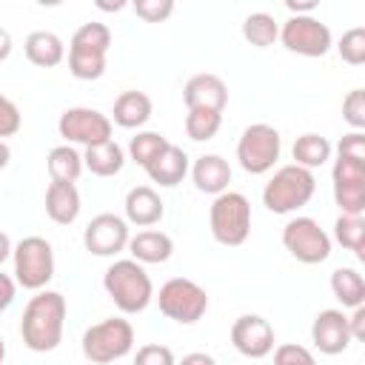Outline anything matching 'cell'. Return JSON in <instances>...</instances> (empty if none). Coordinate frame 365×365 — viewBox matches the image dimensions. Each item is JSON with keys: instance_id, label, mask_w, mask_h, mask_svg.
Masks as SVG:
<instances>
[{"instance_id": "1", "label": "cell", "mask_w": 365, "mask_h": 365, "mask_svg": "<svg viewBox=\"0 0 365 365\" xmlns=\"http://www.w3.org/2000/svg\"><path fill=\"white\" fill-rule=\"evenodd\" d=\"M66 297L60 291H37L20 317V336L23 345L34 354H46L54 351L63 342V325H66Z\"/></svg>"}, {"instance_id": "2", "label": "cell", "mask_w": 365, "mask_h": 365, "mask_svg": "<svg viewBox=\"0 0 365 365\" xmlns=\"http://www.w3.org/2000/svg\"><path fill=\"white\" fill-rule=\"evenodd\" d=\"M103 288L123 314H140L154 299V282L134 259H114L103 274Z\"/></svg>"}, {"instance_id": "3", "label": "cell", "mask_w": 365, "mask_h": 365, "mask_svg": "<svg viewBox=\"0 0 365 365\" xmlns=\"http://www.w3.org/2000/svg\"><path fill=\"white\" fill-rule=\"evenodd\" d=\"M111 48V29L106 23H83L68 43V71L77 80H100L106 74V54Z\"/></svg>"}, {"instance_id": "4", "label": "cell", "mask_w": 365, "mask_h": 365, "mask_svg": "<svg viewBox=\"0 0 365 365\" xmlns=\"http://www.w3.org/2000/svg\"><path fill=\"white\" fill-rule=\"evenodd\" d=\"M317 191V180L314 171L299 168V165H282L274 171V177L265 182L262 188V205L271 214H294L302 205L311 202Z\"/></svg>"}, {"instance_id": "5", "label": "cell", "mask_w": 365, "mask_h": 365, "mask_svg": "<svg viewBox=\"0 0 365 365\" xmlns=\"http://www.w3.org/2000/svg\"><path fill=\"white\" fill-rule=\"evenodd\" d=\"M208 225H211V237L220 245H228V248L242 245L251 234V202H248V197L240 194V191L217 194L211 208H208Z\"/></svg>"}, {"instance_id": "6", "label": "cell", "mask_w": 365, "mask_h": 365, "mask_svg": "<svg viewBox=\"0 0 365 365\" xmlns=\"http://www.w3.org/2000/svg\"><path fill=\"white\" fill-rule=\"evenodd\" d=\"M83 356L94 365H108L131 354L134 348V328L123 317H108L83 334Z\"/></svg>"}, {"instance_id": "7", "label": "cell", "mask_w": 365, "mask_h": 365, "mask_svg": "<svg viewBox=\"0 0 365 365\" xmlns=\"http://www.w3.org/2000/svg\"><path fill=\"white\" fill-rule=\"evenodd\" d=\"M11 262L14 282L26 291H43L54 277V251L43 237H23L11 251Z\"/></svg>"}, {"instance_id": "8", "label": "cell", "mask_w": 365, "mask_h": 365, "mask_svg": "<svg viewBox=\"0 0 365 365\" xmlns=\"http://www.w3.org/2000/svg\"><path fill=\"white\" fill-rule=\"evenodd\" d=\"M282 154V137L268 123H251L237 140V160L248 174H265Z\"/></svg>"}, {"instance_id": "9", "label": "cell", "mask_w": 365, "mask_h": 365, "mask_svg": "<svg viewBox=\"0 0 365 365\" xmlns=\"http://www.w3.org/2000/svg\"><path fill=\"white\" fill-rule=\"evenodd\" d=\"M157 302H160V311L180 325H194L208 311L205 288L197 285L194 279H185V277H174V279L163 282Z\"/></svg>"}, {"instance_id": "10", "label": "cell", "mask_w": 365, "mask_h": 365, "mask_svg": "<svg viewBox=\"0 0 365 365\" xmlns=\"http://www.w3.org/2000/svg\"><path fill=\"white\" fill-rule=\"evenodd\" d=\"M285 251L302 265H319L331 257V237L314 217H294L282 228Z\"/></svg>"}, {"instance_id": "11", "label": "cell", "mask_w": 365, "mask_h": 365, "mask_svg": "<svg viewBox=\"0 0 365 365\" xmlns=\"http://www.w3.org/2000/svg\"><path fill=\"white\" fill-rule=\"evenodd\" d=\"M279 40L288 51L302 54V57H325L328 48L334 46L331 29L317 20L314 14H299V17H288L279 26Z\"/></svg>"}, {"instance_id": "12", "label": "cell", "mask_w": 365, "mask_h": 365, "mask_svg": "<svg viewBox=\"0 0 365 365\" xmlns=\"http://www.w3.org/2000/svg\"><path fill=\"white\" fill-rule=\"evenodd\" d=\"M57 131L68 145H103L111 140V120L106 114H100L97 108H86V106H74L66 108L57 120Z\"/></svg>"}, {"instance_id": "13", "label": "cell", "mask_w": 365, "mask_h": 365, "mask_svg": "<svg viewBox=\"0 0 365 365\" xmlns=\"http://www.w3.org/2000/svg\"><path fill=\"white\" fill-rule=\"evenodd\" d=\"M331 182H334V200L339 211L348 217H362L365 214V160L336 154L331 168Z\"/></svg>"}, {"instance_id": "14", "label": "cell", "mask_w": 365, "mask_h": 365, "mask_svg": "<svg viewBox=\"0 0 365 365\" xmlns=\"http://www.w3.org/2000/svg\"><path fill=\"white\" fill-rule=\"evenodd\" d=\"M131 234H128V222L120 214H97L86 231H83V245L86 251H91L94 257H114L128 245Z\"/></svg>"}, {"instance_id": "15", "label": "cell", "mask_w": 365, "mask_h": 365, "mask_svg": "<svg viewBox=\"0 0 365 365\" xmlns=\"http://www.w3.org/2000/svg\"><path fill=\"white\" fill-rule=\"evenodd\" d=\"M231 342L242 356L262 359L274 351V328L259 314H242L231 325Z\"/></svg>"}, {"instance_id": "16", "label": "cell", "mask_w": 365, "mask_h": 365, "mask_svg": "<svg viewBox=\"0 0 365 365\" xmlns=\"http://www.w3.org/2000/svg\"><path fill=\"white\" fill-rule=\"evenodd\" d=\"M311 342L317 345L319 354H328V356L342 354L354 342L351 331H348V317L339 308L319 311L314 317V325H311Z\"/></svg>"}, {"instance_id": "17", "label": "cell", "mask_w": 365, "mask_h": 365, "mask_svg": "<svg viewBox=\"0 0 365 365\" xmlns=\"http://www.w3.org/2000/svg\"><path fill=\"white\" fill-rule=\"evenodd\" d=\"M182 103H185L188 111H191V108H205V111L222 114V108H225V103H228V86H225V80L217 77V74H208V71L194 74V77L182 86Z\"/></svg>"}, {"instance_id": "18", "label": "cell", "mask_w": 365, "mask_h": 365, "mask_svg": "<svg viewBox=\"0 0 365 365\" xmlns=\"http://www.w3.org/2000/svg\"><path fill=\"white\" fill-rule=\"evenodd\" d=\"M125 222L137 225V228H151L163 220L165 214V202L160 200V194L151 185H137L125 194Z\"/></svg>"}, {"instance_id": "19", "label": "cell", "mask_w": 365, "mask_h": 365, "mask_svg": "<svg viewBox=\"0 0 365 365\" xmlns=\"http://www.w3.org/2000/svg\"><path fill=\"white\" fill-rule=\"evenodd\" d=\"M191 180L197 185V191L202 194H222L228 191V182H231V165L225 157L220 154H202L194 160L191 165Z\"/></svg>"}, {"instance_id": "20", "label": "cell", "mask_w": 365, "mask_h": 365, "mask_svg": "<svg viewBox=\"0 0 365 365\" xmlns=\"http://www.w3.org/2000/svg\"><path fill=\"white\" fill-rule=\"evenodd\" d=\"M128 254L134 262L140 265H154V262H165L171 254H174V242L165 231H157V228H145V231H137L131 240H128Z\"/></svg>"}, {"instance_id": "21", "label": "cell", "mask_w": 365, "mask_h": 365, "mask_svg": "<svg viewBox=\"0 0 365 365\" xmlns=\"http://www.w3.org/2000/svg\"><path fill=\"white\" fill-rule=\"evenodd\" d=\"M80 191L74 182H48L46 188V214L57 225H71L80 217Z\"/></svg>"}, {"instance_id": "22", "label": "cell", "mask_w": 365, "mask_h": 365, "mask_svg": "<svg viewBox=\"0 0 365 365\" xmlns=\"http://www.w3.org/2000/svg\"><path fill=\"white\" fill-rule=\"evenodd\" d=\"M145 174H148V180L157 182L160 188H174V185H180V182L185 180V174H188V154H185L180 145L168 143V148L145 168Z\"/></svg>"}, {"instance_id": "23", "label": "cell", "mask_w": 365, "mask_h": 365, "mask_svg": "<svg viewBox=\"0 0 365 365\" xmlns=\"http://www.w3.org/2000/svg\"><path fill=\"white\" fill-rule=\"evenodd\" d=\"M23 51H26V60H29L31 66H40V68H54V66H60L63 57H66L63 40H60L54 31H46V29L31 31V34L26 37V43H23Z\"/></svg>"}, {"instance_id": "24", "label": "cell", "mask_w": 365, "mask_h": 365, "mask_svg": "<svg viewBox=\"0 0 365 365\" xmlns=\"http://www.w3.org/2000/svg\"><path fill=\"white\" fill-rule=\"evenodd\" d=\"M151 117V97L145 91H123L117 100H114V108H111V117L120 128H140L145 125Z\"/></svg>"}, {"instance_id": "25", "label": "cell", "mask_w": 365, "mask_h": 365, "mask_svg": "<svg viewBox=\"0 0 365 365\" xmlns=\"http://www.w3.org/2000/svg\"><path fill=\"white\" fill-rule=\"evenodd\" d=\"M123 165H125V151L114 140L83 151V168H88L94 177H114L123 171Z\"/></svg>"}, {"instance_id": "26", "label": "cell", "mask_w": 365, "mask_h": 365, "mask_svg": "<svg viewBox=\"0 0 365 365\" xmlns=\"http://www.w3.org/2000/svg\"><path fill=\"white\" fill-rule=\"evenodd\" d=\"M331 151H334V145L328 143V137L314 134V131L299 134V137L294 140V148H291V154H294V165L308 168V171L325 165V163L331 160Z\"/></svg>"}, {"instance_id": "27", "label": "cell", "mask_w": 365, "mask_h": 365, "mask_svg": "<svg viewBox=\"0 0 365 365\" xmlns=\"http://www.w3.org/2000/svg\"><path fill=\"white\" fill-rule=\"evenodd\" d=\"M46 165H48L51 182H77V177L83 174V154L74 145L63 143L48 151Z\"/></svg>"}, {"instance_id": "28", "label": "cell", "mask_w": 365, "mask_h": 365, "mask_svg": "<svg viewBox=\"0 0 365 365\" xmlns=\"http://www.w3.org/2000/svg\"><path fill=\"white\" fill-rule=\"evenodd\" d=\"M331 291L342 302V308L365 305V279L356 268H336L331 274Z\"/></svg>"}, {"instance_id": "29", "label": "cell", "mask_w": 365, "mask_h": 365, "mask_svg": "<svg viewBox=\"0 0 365 365\" xmlns=\"http://www.w3.org/2000/svg\"><path fill=\"white\" fill-rule=\"evenodd\" d=\"M242 37L257 48H268L279 40V23L268 11H254L242 20Z\"/></svg>"}, {"instance_id": "30", "label": "cell", "mask_w": 365, "mask_h": 365, "mask_svg": "<svg viewBox=\"0 0 365 365\" xmlns=\"http://www.w3.org/2000/svg\"><path fill=\"white\" fill-rule=\"evenodd\" d=\"M165 148H168V140H165L160 131H137V134L131 137V143H128V157H131L137 165L148 168Z\"/></svg>"}, {"instance_id": "31", "label": "cell", "mask_w": 365, "mask_h": 365, "mask_svg": "<svg viewBox=\"0 0 365 365\" xmlns=\"http://www.w3.org/2000/svg\"><path fill=\"white\" fill-rule=\"evenodd\" d=\"M334 240L362 259L365 257V220L362 217L339 214L336 222H334Z\"/></svg>"}, {"instance_id": "32", "label": "cell", "mask_w": 365, "mask_h": 365, "mask_svg": "<svg viewBox=\"0 0 365 365\" xmlns=\"http://www.w3.org/2000/svg\"><path fill=\"white\" fill-rule=\"evenodd\" d=\"M222 125V114L217 111H205V108H191L185 114V134L194 140V143H205L211 137H217Z\"/></svg>"}, {"instance_id": "33", "label": "cell", "mask_w": 365, "mask_h": 365, "mask_svg": "<svg viewBox=\"0 0 365 365\" xmlns=\"http://www.w3.org/2000/svg\"><path fill=\"white\" fill-rule=\"evenodd\" d=\"M336 51H339V57H342L348 66H362V63H365V29H362V26L348 29V31L339 37Z\"/></svg>"}, {"instance_id": "34", "label": "cell", "mask_w": 365, "mask_h": 365, "mask_svg": "<svg viewBox=\"0 0 365 365\" xmlns=\"http://www.w3.org/2000/svg\"><path fill=\"white\" fill-rule=\"evenodd\" d=\"M342 117H345V123L354 131H362L365 128V91L362 88L348 91V97L342 100Z\"/></svg>"}, {"instance_id": "35", "label": "cell", "mask_w": 365, "mask_h": 365, "mask_svg": "<svg viewBox=\"0 0 365 365\" xmlns=\"http://www.w3.org/2000/svg\"><path fill=\"white\" fill-rule=\"evenodd\" d=\"M274 365H317V359L305 345L282 342L274 348Z\"/></svg>"}, {"instance_id": "36", "label": "cell", "mask_w": 365, "mask_h": 365, "mask_svg": "<svg viewBox=\"0 0 365 365\" xmlns=\"http://www.w3.org/2000/svg\"><path fill=\"white\" fill-rule=\"evenodd\" d=\"M134 365H177V359H174V351H171L168 345L148 342V345L137 348Z\"/></svg>"}, {"instance_id": "37", "label": "cell", "mask_w": 365, "mask_h": 365, "mask_svg": "<svg viewBox=\"0 0 365 365\" xmlns=\"http://www.w3.org/2000/svg\"><path fill=\"white\" fill-rule=\"evenodd\" d=\"M23 125L20 108L14 106V100H9L6 94H0V140L3 137H14Z\"/></svg>"}, {"instance_id": "38", "label": "cell", "mask_w": 365, "mask_h": 365, "mask_svg": "<svg viewBox=\"0 0 365 365\" xmlns=\"http://www.w3.org/2000/svg\"><path fill=\"white\" fill-rule=\"evenodd\" d=\"M134 11L145 23H163L174 11V3L171 0H137L134 3Z\"/></svg>"}, {"instance_id": "39", "label": "cell", "mask_w": 365, "mask_h": 365, "mask_svg": "<svg viewBox=\"0 0 365 365\" xmlns=\"http://www.w3.org/2000/svg\"><path fill=\"white\" fill-rule=\"evenodd\" d=\"M336 154L365 160V134H362V131H351V134H345V137L339 140V145H336Z\"/></svg>"}, {"instance_id": "40", "label": "cell", "mask_w": 365, "mask_h": 365, "mask_svg": "<svg viewBox=\"0 0 365 365\" xmlns=\"http://www.w3.org/2000/svg\"><path fill=\"white\" fill-rule=\"evenodd\" d=\"M14 294H17V282H14V277H9V274L0 271V314L14 302Z\"/></svg>"}, {"instance_id": "41", "label": "cell", "mask_w": 365, "mask_h": 365, "mask_svg": "<svg viewBox=\"0 0 365 365\" xmlns=\"http://www.w3.org/2000/svg\"><path fill=\"white\" fill-rule=\"evenodd\" d=\"M348 331H351V339H365V305L354 308V314L348 317Z\"/></svg>"}, {"instance_id": "42", "label": "cell", "mask_w": 365, "mask_h": 365, "mask_svg": "<svg viewBox=\"0 0 365 365\" xmlns=\"http://www.w3.org/2000/svg\"><path fill=\"white\" fill-rule=\"evenodd\" d=\"M177 365H217V359L211 354H205V351H194V354H185Z\"/></svg>"}, {"instance_id": "43", "label": "cell", "mask_w": 365, "mask_h": 365, "mask_svg": "<svg viewBox=\"0 0 365 365\" xmlns=\"http://www.w3.org/2000/svg\"><path fill=\"white\" fill-rule=\"evenodd\" d=\"M285 9L291 11V17H299V14H314L317 0H305V3H294V0H288V3H285Z\"/></svg>"}, {"instance_id": "44", "label": "cell", "mask_w": 365, "mask_h": 365, "mask_svg": "<svg viewBox=\"0 0 365 365\" xmlns=\"http://www.w3.org/2000/svg\"><path fill=\"white\" fill-rule=\"evenodd\" d=\"M9 54H11V34L6 29H0V63L9 60Z\"/></svg>"}, {"instance_id": "45", "label": "cell", "mask_w": 365, "mask_h": 365, "mask_svg": "<svg viewBox=\"0 0 365 365\" xmlns=\"http://www.w3.org/2000/svg\"><path fill=\"white\" fill-rule=\"evenodd\" d=\"M11 251H14V245H11V240H9V234L6 231H0V265L11 257Z\"/></svg>"}, {"instance_id": "46", "label": "cell", "mask_w": 365, "mask_h": 365, "mask_svg": "<svg viewBox=\"0 0 365 365\" xmlns=\"http://www.w3.org/2000/svg\"><path fill=\"white\" fill-rule=\"evenodd\" d=\"M9 160H11V148H9L6 140H0V171L9 165Z\"/></svg>"}, {"instance_id": "47", "label": "cell", "mask_w": 365, "mask_h": 365, "mask_svg": "<svg viewBox=\"0 0 365 365\" xmlns=\"http://www.w3.org/2000/svg\"><path fill=\"white\" fill-rule=\"evenodd\" d=\"M97 9H103V11H120V9H125V3H123V0H117V3H103V0H97Z\"/></svg>"}, {"instance_id": "48", "label": "cell", "mask_w": 365, "mask_h": 365, "mask_svg": "<svg viewBox=\"0 0 365 365\" xmlns=\"http://www.w3.org/2000/svg\"><path fill=\"white\" fill-rule=\"evenodd\" d=\"M3 359H6V339L0 336V365H3Z\"/></svg>"}]
</instances>
